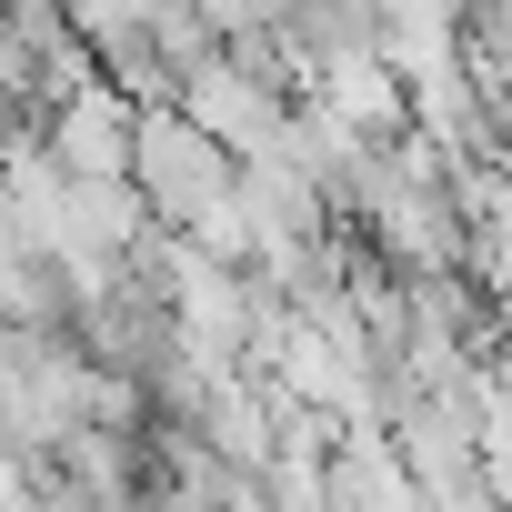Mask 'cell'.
Listing matches in <instances>:
<instances>
[{
	"mask_svg": "<svg viewBox=\"0 0 512 512\" xmlns=\"http://www.w3.org/2000/svg\"><path fill=\"white\" fill-rule=\"evenodd\" d=\"M462 272H472V282L492 292V312L512 322V221H482V231H472V262H462Z\"/></svg>",
	"mask_w": 512,
	"mask_h": 512,
	"instance_id": "52a82bcc",
	"label": "cell"
},
{
	"mask_svg": "<svg viewBox=\"0 0 512 512\" xmlns=\"http://www.w3.org/2000/svg\"><path fill=\"white\" fill-rule=\"evenodd\" d=\"M382 61L422 91V81H452L462 61H472V41H462V11L452 0H382Z\"/></svg>",
	"mask_w": 512,
	"mask_h": 512,
	"instance_id": "5b68a950",
	"label": "cell"
},
{
	"mask_svg": "<svg viewBox=\"0 0 512 512\" xmlns=\"http://www.w3.org/2000/svg\"><path fill=\"white\" fill-rule=\"evenodd\" d=\"M332 512H442V502L422 492V472L402 462L392 432H342V452H332Z\"/></svg>",
	"mask_w": 512,
	"mask_h": 512,
	"instance_id": "277c9868",
	"label": "cell"
},
{
	"mask_svg": "<svg viewBox=\"0 0 512 512\" xmlns=\"http://www.w3.org/2000/svg\"><path fill=\"white\" fill-rule=\"evenodd\" d=\"M41 151H51L71 181H131V161H141V101L111 91V81H91V91H71V101L41 121Z\"/></svg>",
	"mask_w": 512,
	"mask_h": 512,
	"instance_id": "3957f363",
	"label": "cell"
},
{
	"mask_svg": "<svg viewBox=\"0 0 512 512\" xmlns=\"http://www.w3.org/2000/svg\"><path fill=\"white\" fill-rule=\"evenodd\" d=\"M131 181H141V201H151L161 231H201V221L241 191V151L211 141L191 111H141V161H131Z\"/></svg>",
	"mask_w": 512,
	"mask_h": 512,
	"instance_id": "6da1fadb",
	"label": "cell"
},
{
	"mask_svg": "<svg viewBox=\"0 0 512 512\" xmlns=\"http://www.w3.org/2000/svg\"><path fill=\"white\" fill-rule=\"evenodd\" d=\"M262 482H272V512H332V462H302V452H282Z\"/></svg>",
	"mask_w": 512,
	"mask_h": 512,
	"instance_id": "8992f818",
	"label": "cell"
},
{
	"mask_svg": "<svg viewBox=\"0 0 512 512\" xmlns=\"http://www.w3.org/2000/svg\"><path fill=\"white\" fill-rule=\"evenodd\" d=\"M171 111H191V121H201L211 141H231L241 161H262V151L292 131V111H302V101H292L282 81H262L251 61H231V51H221V61H201V71L181 81V101H171Z\"/></svg>",
	"mask_w": 512,
	"mask_h": 512,
	"instance_id": "7a4b0ae2",
	"label": "cell"
}]
</instances>
